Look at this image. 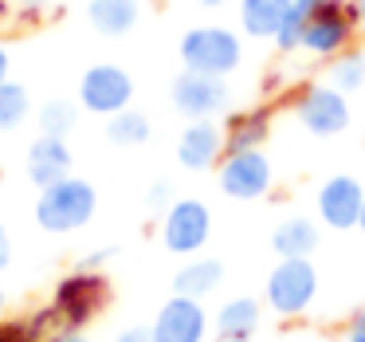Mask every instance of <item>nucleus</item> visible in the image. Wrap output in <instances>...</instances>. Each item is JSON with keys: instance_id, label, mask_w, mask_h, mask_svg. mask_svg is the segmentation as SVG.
<instances>
[{"instance_id": "f257e3e1", "label": "nucleus", "mask_w": 365, "mask_h": 342, "mask_svg": "<svg viewBox=\"0 0 365 342\" xmlns=\"http://www.w3.org/2000/svg\"><path fill=\"white\" fill-rule=\"evenodd\" d=\"M98 213V193L87 177H63V181L40 189L36 197V224L51 236H67L91 224V216Z\"/></svg>"}, {"instance_id": "f03ea898", "label": "nucleus", "mask_w": 365, "mask_h": 342, "mask_svg": "<svg viewBox=\"0 0 365 342\" xmlns=\"http://www.w3.org/2000/svg\"><path fill=\"white\" fill-rule=\"evenodd\" d=\"M181 64L185 71H200V75H220L228 79L232 71H240L244 64V44L240 32L224 24H197L181 36Z\"/></svg>"}, {"instance_id": "7ed1b4c3", "label": "nucleus", "mask_w": 365, "mask_h": 342, "mask_svg": "<svg viewBox=\"0 0 365 342\" xmlns=\"http://www.w3.org/2000/svg\"><path fill=\"white\" fill-rule=\"evenodd\" d=\"M318 299V271L310 260H279L263 283V303L279 318H299Z\"/></svg>"}, {"instance_id": "20e7f679", "label": "nucleus", "mask_w": 365, "mask_h": 342, "mask_svg": "<svg viewBox=\"0 0 365 342\" xmlns=\"http://www.w3.org/2000/svg\"><path fill=\"white\" fill-rule=\"evenodd\" d=\"M212 236V213L205 201L197 197H177L173 205L161 213V244L173 256H200Z\"/></svg>"}, {"instance_id": "39448f33", "label": "nucleus", "mask_w": 365, "mask_h": 342, "mask_svg": "<svg viewBox=\"0 0 365 342\" xmlns=\"http://www.w3.org/2000/svg\"><path fill=\"white\" fill-rule=\"evenodd\" d=\"M291 111H294V119H299V126L314 138L341 134V130L349 126V119H354V114H349V95H341L330 83H310V87H302L299 95H294Z\"/></svg>"}, {"instance_id": "423d86ee", "label": "nucleus", "mask_w": 365, "mask_h": 342, "mask_svg": "<svg viewBox=\"0 0 365 342\" xmlns=\"http://www.w3.org/2000/svg\"><path fill=\"white\" fill-rule=\"evenodd\" d=\"M357 20L349 12V0H326L322 9L307 20V32H302V51L314 59H326L330 64L334 56L354 48V36H357Z\"/></svg>"}, {"instance_id": "0eeeda50", "label": "nucleus", "mask_w": 365, "mask_h": 342, "mask_svg": "<svg viewBox=\"0 0 365 342\" xmlns=\"http://www.w3.org/2000/svg\"><path fill=\"white\" fill-rule=\"evenodd\" d=\"M216 185L232 201H259L275 185V166L263 150H236L224 154L216 166Z\"/></svg>"}, {"instance_id": "6e6552de", "label": "nucleus", "mask_w": 365, "mask_h": 342, "mask_svg": "<svg viewBox=\"0 0 365 342\" xmlns=\"http://www.w3.org/2000/svg\"><path fill=\"white\" fill-rule=\"evenodd\" d=\"M169 99H173L177 114L189 122L200 119H220L224 111L232 106V91L228 79L220 75H200V71H181L169 87Z\"/></svg>"}, {"instance_id": "1a4fd4ad", "label": "nucleus", "mask_w": 365, "mask_h": 342, "mask_svg": "<svg viewBox=\"0 0 365 342\" xmlns=\"http://www.w3.org/2000/svg\"><path fill=\"white\" fill-rule=\"evenodd\" d=\"M103 299H106V276L103 271H83L79 268L75 276H67L63 283L56 287L51 311H56V318L67 331H83V326L103 311Z\"/></svg>"}, {"instance_id": "9d476101", "label": "nucleus", "mask_w": 365, "mask_h": 342, "mask_svg": "<svg viewBox=\"0 0 365 342\" xmlns=\"http://www.w3.org/2000/svg\"><path fill=\"white\" fill-rule=\"evenodd\" d=\"M130 103H134V79H130L126 67L95 64L83 71V79H79V106L83 111L110 119V114L126 111Z\"/></svg>"}, {"instance_id": "9b49d317", "label": "nucleus", "mask_w": 365, "mask_h": 342, "mask_svg": "<svg viewBox=\"0 0 365 342\" xmlns=\"http://www.w3.org/2000/svg\"><path fill=\"white\" fill-rule=\"evenodd\" d=\"M314 205H318V221H322L326 228L349 232V228H357V221H361L365 189H361L357 177H346V173L326 177L322 189H318V197H314Z\"/></svg>"}, {"instance_id": "f8f14e48", "label": "nucleus", "mask_w": 365, "mask_h": 342, "mask_svg": "<svg viewBox=\"0 0 365 342\" xmlns=\"http://www.w3.org/2000/svg\"><path fill=\"white\" fill-rule=\"evenodd\" d=\"M153 342H205L208 334V311L200 307V299L189 295H173L153 318Z\"/></svg>"}, {"instance_id": "ddd939ff", "label": "nucleus", "mask_w": 365, "mask_h": 342, "mask_svg": "<svg viewBox=\"0 0 365 342\" xmlns=\"http://www.w3.org/2000/svg\"><path fill=\"white\" fill-rule=\"evenodd\" d=\"M224 158V126L216 119H200L189 122L177 138V161H181L189 173H208L216 169Z\"/></svg>"}, {"instance_id": "4468645a", "label": "nucleus", "mask_w": 365, "mask_h": 342, "mask_svg": "<svg viewBox=\"0 0 365 342\" xmlns=\"http://www.w3.org/2000/svg\"><path fill=\"white\" fill-rule=\"evenodd\" d=\"M71 146H67V138H48L40 134L32 146H28V158H24V169H28V181L36 185V189H48V185L63 181V177H71Z\"/></svg>"}, {"instance_id": "2eb2a0df", "label": "nucleus", "mask_w": 365, "mask_h": 342, "mask_svg": "<svg viewBox=\"0 0 365 342\" xmlns=\"http://www.w3.org/2000/svg\"><path fill=\"white\" fill-rule=\"evenodd\" d=\"M142 20V0H91L87 4V24L106 40L130 36Z\"/></svg>"}, {"instance_id": "dca6fc26", "label": "nucleus", "mask_w": 365, "mask_h": 342, "mask_svg": "<svg viewBox=\"0 0 365 342\" xmlns=\"http://www.w3.org/2000/svg\"><path fill=\"white\" fill-rule=\"evenodd\" d=\"M318 244H322V236H318V224L310 216H287L271 232V252L279 260H310Z\"/></svg>"}, {"instance_id": "f3484780", "label": "nucleus", "mask_w": 365, "mask_h": 342, "mask_svg": "<svg viewBox=\"0 0 365 342\" xmlns=\"http://www.w3.org/2000/svg\"><path fill=\"white\" fill-rule=\"evenodd\" d=\"M259 318H263L259 299L240 295V299H228L220 311H216L212 331H216V338H220V342H247L255 331H259Z\"/></svg>"}, {"instance_id": "a211bd4d", "label": "nucleus", "mask_w": 365, "mask_h": 342, "mask_svg": "<svg viewBox=\"0 0 365 342\" xmlns=\"http://www.w3.org/2000/svg\"><path fill=\"white\" fill-rule=\"evenodd\" d=\"M294 0H240V32L252 40H275Z\"/></svg>"}, {"instance_id": "6ab92c4d", "label": "nucleus", "mask_w": 365, "mask_h": 342, "mask_svg": "<svg viewBox=\"0 0 365 342\" xmlns=\"http://www.w3.org/2000/svg\"><path fill=\"white\" fill-rule=\"evenodd\" d=\"M220 283H224V263L220 260H212V256H189L185 268L173 276V295L208 299Z\"/></svg>"}, {"instance_id": "aec40b11", "label": "nucleus", "mask_w": 365, "mask_h": 342, "mask_svg": "<svg viewBox=\"0 0 365 342\" xmlns=\"http://www.w3.org/2000/svg\"><path fill=\"white\" fill-rule=\"evenodd\" d=\"M271 138V114L267 111H244L232 114L224 126V154L236 150H263V142Z\"/></svg>"}, {"instance_id": "412c9836", "label": "nucleus", "mask_w": 365, "mask_h": 342, "mask_svg": "<svg viewBox=\"0 0 365 342\" xmlns=\"http://www.w3.org/2000/svg\"><path fill=\"white\" fill-rule=\"evenodd\" d=\"M106 138H110V146H118V150H138V146H145L153 138V122L145 119L142 111L126 106V111L106 119Z\"/></svg>"}, {"instance_id": "4be33fe9", "label": "nucleus", "mask_w": 365, "mask_h": 342, "mask_svg": "<svg viewBox=\"0 0 365 342\" xmlns=\"http://www.w3.org/2000/svg\"><path fill=\"white\" fill-rule=\"evenodd\" d=\"M28 119H32V95H28V87L16 79L0 83V134L20 130Z\"/></svg>"}, {"instance_id": "5701e85b", "label": "nucleus", "mask_w": 365, "mask_h": 342, "mask_svg": "<svg viewBox=\"0 0 365 342\" xmlns=\"http://www.w3.org/2000/svg\"><path fill=\"white\" fill-rule=\"evenodd\" d=\"M326 83H330V87H338L341 95L361 91L365 87V51L349 48V51H341V56H334L330 67H326Z\"/></svg>"}, {"instance_id": "b1692460", "label": "nucleus", "mask_w": 365, "mask_h": 342, "mask_svg": "<svg viewBox=\"0 0 365 342\" xmlns=\"http://www.w3.org/2000/svg\"><path fill=\"white\" fill-rule=\"evenodd\" d=\"M36 126L48 138H67L79 126V103H71V99H48V103L36 111Z\"/></svg>"}, {"instance_id": "393cba45", "label": "nucleus", "mask_w": 365, "mask_h": 342, "mask_svg": "<svg viewBox=\"0 0 365 342\" xmlns=\"http://www.w3.org/2000/svg\"><path fill=\"white\" fill-rule=\"evenodd\" d=\"M173 185L169 181H153L150 189H145V208H153V213H165L169 205H173Z\"/></svg>"}, {"instance_id": "a878e982", "label": "nucleus", "mask_w": 365, "mask_h": 342, "mask_svg": "<svg viewBox=\"0 0 365 342\" xmlns=\"http://www.w3.org/2000/svg\"><path fill=\"white\" fill-rule=\"evenodd\" d=\"M0 342H36L28 323H0Z\"/></svg>"}, {"instance_id": "bb28decb", "label": "nucleus", "mask_w": 365, "mask_h": 342, "mask_svg": "<svg viewBox=\"0 0 365 342\" xmlns=\"http://www.w3.org/2000/svg\"><path fill=\"white\" fill-rule=\"evenodd\" d=\"M114 256H118V248H103V252H91V256H83V263H79V268H83V271H98L106 260H114Z\"/></svg>"}, {"instance_id": "cd10ccee", "label": "nucleus", "mask_w": 365, "mask_h": 342, "mask_svg": "<svg viewBox=\"0 0 365 342\" xmlns=\"http://www.w3.org/2000/svg\"><path fill=\"white\" fill-rule=\"evenodd\" d=\"M346 342H365V307L357 311L354 318H349V326H346Z\"/></svg>"}, {"instance_id": "c85d7f7f", "label": "nucleus", "mask_w": 365, "mask_h": 342, "mask_svg": "<svg viewBox=\"0 0 365 342\" xmlns=\"http://www.w3.org/2000/svg\"><path fill=\"white\" fill-rule=\"evenodd\" d=\"M114 342H153V331L150 326H126Z\"/></svg>"}, {"instance_id": "c756f323", "label": "nucleus", "mask_w": 365, "mask_h": 342, "mask_svg": "<svg viewBox=\"0 0 365 342\" xmlns=\"http://www.w3.org/2000/svg\"><path fill=\"white\" fill-rule=\"evenodd\" d=\"M43 342H95V338H87V334H83V331H67V326H63V331L48 334V338H43Z\"/></svg>"}, {"instance_id": "7c9ffc66", "label": "nucleus", "mask_w": 365, "mask_h": 342, "mask_svg": "<svg viewBox=\"0 0 365 342\" xmlns=\"http://www.w3.org/2000/svg\"><path fill=\"white\" fill-rule=\"evenodd\" d=\"M9 260H12V236H9V228L0 224V271L9 268Z\"/></svg>"}, {"instance_id": "2f4dec72", "label": "nucleus", "mask_w": 365, "mask_h": 342, "mask_svg": "<svg viewBox=\"0 0 365 342\" xmlns=\"http://www.w3.org/2000/svg\"><path fill=\"white\" fill-rule=\"evenodd\" d=\"M16 4H20L24 12H32V16H36V12H43V9H48L51 0H16Z\"/></svg>"}, {"instance_id": "473e14b6", "label": "nucleus", "mask_w": 365, "mask_h": 342, "mask_svg": "<svg viewBox=\"0 0 365 342\" xmlns=\"http://www.w3.org/2000/svg\"><path fill=\"white\" fill-rule=\"evenodd\" d=\"M9 67H12V59H9V48L0 44V83H9Z\"/></svg>"}, {"instance_id": "72a5a7b5", "label": "nucleus", "mask_w": 365, "mask_h": 342, "mask_svg": "<svg viewBox=\"0 0 365 342\" xmlns=\"http://www.w3.org/2000/svg\"><path fill=\"white\" fill-rule=\"evenodd\" d=\"M349 12H354L357 24H365V0H349Z\"/></svg>"}, {"instance_id": "f704fd0d", "label": "nucleus", "mask_w": 365, "mask_h": 342, "mask_svg": "<svg viewBox=\"0 0 365 342\" xmlns=\"http://www.w3.org/2000/svg\"><path fill=\"white\" fill-rule=\"evenodd\" d=\"M200 9H224V4H228V0H197Z\"/></svg>"}, {"instance_id": "c9c22d12", "label": "nucleus", "mask_w": 365, "mask_h": 342, "mask_svg": "<svg viewBox=\"0 0 365 342\" xmlns=\"http://www.w3.org/2000/svg\"><path fill=\"white\" fill-rule=\"evenodd\" d=\"M357 228H361V236H365V205H361V221H357Z\"/></svg>"}, {"instance_id": "e433bc0d", "label": "nucleus", "mask_w": 365, "mask_h": 342, "mask_svg": "<svg viewBox=\"0 0 365 342\" xmlns=\"http://www.w3.org/2000/svg\"><path fill=\"white\" fill-rule=\"evenodd\" d=\"M4 12H9V4H4V0H0V20H4Z\"/></svg>"}, {"instance_id": "4c0bfd02", "label": "nucleus", "mask_w": 365, "mask_h": 342, "mask_svg": "<svg viewBox=\"0 0 365 342\" xmlns=\"http://www.w3.org/2000/svg\"><path fill=\"white\" fill-rule=\"evenodd\" d=\"M0 318H4V291H0Z\"/></svg>"}]
</instances>
